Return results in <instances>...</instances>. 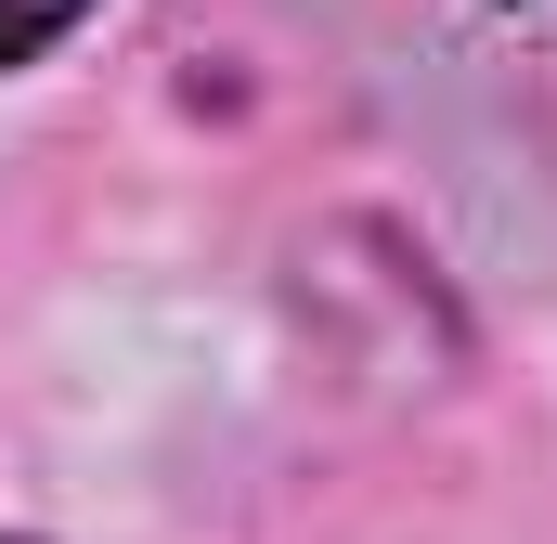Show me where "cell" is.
Wrapping results in <instances>:
<instances>
[{"label": "cell", "mask_w": 557, "mask_h": 544, "mask_svg": "<svg viewBox=\"0 0 557 544\" xmlns=\"http://www.w3.org/2000/svg\"><path fill=\"white\" fill-rule=\"evenodd\" d=\"M78 13H91V0H0V65H26V52H39V39H65Z\"/></svg>", "instance_id": "1"}]
</instances>
